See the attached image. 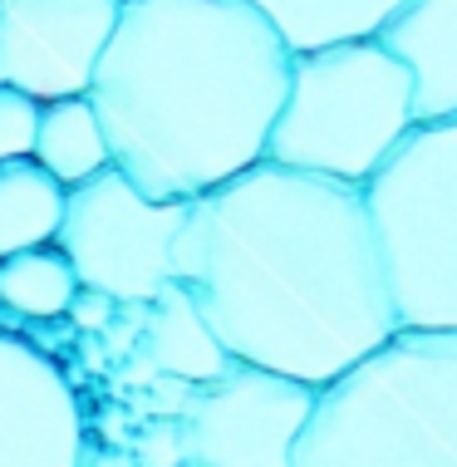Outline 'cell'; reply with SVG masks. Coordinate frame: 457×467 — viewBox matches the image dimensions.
<instances>
[{
	"label": "cell",
	"instance_id": "cell-1",
	"mask_svg": "<svg viewBox=\"0 0 457 467\" xmlns=\"http://www.w3.org/2000/svg\"><path fill=\"white\" fill-rule=\"evenodd\" d=\"M172 281L232 359L310 389L399 330L364 187L271 158L187 202Z\"/></svg>",
	"mask_w": 457,
	"mask_h": 467
},
{
	"label": "cell",
	"instance_id": "cell-2",
	"mask_svg": "<svg viewBox=\"0 0 457 467\" xmlns=\"http://www.w3.org/2000/svg\"><path fill=\"white\" fill-rule=\"evenodd\" d=\"M290 45L246 0H119L88 79L113 168L192 202L265 158Z\"/></svg>",
	"mask_w": 457,
	"mask_h": 467
},
{
	"label": "cell",
	"instance_id": "cell-3",
	"mask_svg": "<svg viewBox=\"0 0 457 467\" xmlns=\"http://www.w3.org/2000/svg\"><path fill=\"white\" fill-rule=\"evenodd\" d=\"M296 467H457V330H393L315 389Z\"/></svg>",
	"mask_w": 457,
	"mask_h": 467
},
{
	"label": "cell",
	"instance_id": "cell-4",
	"mask_svg": "<svg viewBox=\"0 0 457 467\" xmlns=\"http://www.w3.org/2000/svg\"><path fill=\"white\" fill-rule=\"evenodd\" d=\"M413 123V74L379 35L290 49L265 158L364 187Z\"/></svg>",
	"mask_w": 457,
	"mask_h": 467
},
{
	"label": "cell",
	"instance_id": "cell-5",
	"mask_svg": "<svg viewBox=\"0 0 457 467\" xmlns=\"http://www.w3.org/2000/svg\"><path fill=\"white\" fill-rule=\"evenodd\" d=\"M403 330H457V113L418 119L364 182Z\"/></svg>",
	"mask_w": 457,
	"mask_h": 467
},
{
	"label": "cell",
	"instance_id": "cell-6",
	"mask_svg": "<svg viewBox=\"0 0 457 467\" xmlns=\"http://www.w3.org/2000/svg\"><path fill=\"white\" fill-rule=\"evenodd\" d=\"M182 217L187 202H158L119 168H104L65 192L55 246L69 256L79 285L104 290L123 306H148L172 281Z\"/></svg>",
	"mask_w": 457,
	"mask_h": 467
},
{
	"label": "cell",
	"instance_id": "cell-7",
	"mask_svg": "<svg viewBox=\"0 0 457 467\" xmlns=\"http://www.w3.org/2000/svg\"><path fill=\"white\" fill-rule=\"evenodd\" d=\"M310 409V384L246 359H226V369L192 384L182 403V467H296V443Z\"/></svg>",
	"mask_w": 457,
	"mask_h": 467
},
{
	"label": "cell",
	"instance_id": "cell-8",
	"mask_svg": "<svg viewBox=\"0 0 457 467\" xmlns=\"http://www.w3.org/2000/svg\"><path fill=\"white\" fill-rule=\"evenodd\" d=\"M119 0H0V74L45 99L88 94Z\"/></svg>",
	"mask_w": 457,
	"mask_h": 467
},
{
	"label": "cell",
	"instance_id": "cell-9",
	"mask_svg": "<svg viewBox=\"0 0 457 467\" xmlns=\"http://www.w3.org/2000/svg\"><path fill=\"white\" fill-rule=\"evenodd\" d=\"M0 467H79L69 384L16 335H0Z\"/></svg>",
	"mask_w": 457,
	"mask_h": 467
},
{
	"label": "cell",
	"instance_id": "cell-10",
	"mask_svg": "<svg viewBox=\"0 0 457 467\" xmlns=\"http://www.w3.org/2000/svg\"><path fill=\"white\" fill-rule=\"evenodd\" d=\"M413 74L418 119L457 113V0H403L379 30Z\"/></svg>",
	"mask_w": 457,
	"mask_h": 467
},
{
	"label": "cell",
	"instance_id": "cell-11",
	"mask_svg": "<svg viewBox=\"0 0 457 467\" xmlns=\"http://www.w3.org/2000/svg\"><path fill=\"white\" fill-rule=\"evenodd\" d=\"M148 325H143V355L158 364L162 374L182 379V384H202L217 369H226V345L197 310V300L182 290V281H168L148 300Z\"/></svg>",
	"mask_w": 457,
	"mask_h": 467
},
{
	"label": "cell",
	"instance_id": "cell-12",
	"mask_svg": "<svg viewBox=\"0 0 457 467\" xmlns=\"http://www.w3.org/2000/svg\"><path fill=\"white\" fill-rule=\"evenodd\" d=\"M35 162L45 172H55L65 187L88 182L94 172L113 168L104 123L94 113L88 94H65V99H45L40 104V129H35Z\"/></svg>",
	"mask_w": 457,
	"mask_h": 467
},
{
	"label": "cell",
	"instance_id": "cell-13",
	"mask_svg": "<svg viewBox=\"0 0 457 467\" xmlns=\"http://www.w3.org/2000/svg\"><path fill=\"white\" fill-rule=\"evenodd\" d=\"M69 187L35 158H0V256L55 242Z\"/></svg>",
	"mask_w": 457,
	"mask_h": 467
},
{
	"label": "cell",
	"instance_id": "cell-14",
	"mask_svg": "<svg viewBox=\"0 0 457 467\" xmlns=\"http://www.w3.org/2000/svg\"><path fill=\"white\" fill-rule=\"evenodd\" d=\"M246 5H256L290 49H315L329 40L379 35L403 0H246Z\"/></svg>",
	"mask_w": 457,
	"mask_h": 467
},
{
	"label": "cell",
	"instance_id": "cell-15",
	"mask_svg": "<svg viewBox=\"0 0 457 467\" xmlns=\"http://www.w3.org/2000/svg\"><path fill=\"white\" fill-rule=\"evenodd\" d=\"M79 296V275L55 242L0 256V310H16L25 320H59L69 300Z\"/></svg>",
	"mask_w": 457,
	"mask_h": 467
},
{
	"label": "cell",
	"instance_id": "cell-16",
	"mask_svg": "<svg viewBox=\"0 0 457 467\" xmlns=\"http://www.w3.org/2000/svg\"><path fill=\"white\" fill-rule=\"evenodd\" d=\"M40 129V99L0 79V158H30Z\"/></svg>",
	"mask_w": 457,
	"mask_h": 467
},
{
	"label": "cell",
	"instance_id": "cell-17",
	"mask_svg": "<svg viewBox=\"0 0 457 467\" xmlns=\"http://www.w3.org/2000/svg\"><path fill=\"white\" fill-rule=\"evenodd\" d=\"M0 79H5V74H0Z\"/></svg>",
	"mask_w": 457,
	"mask_h": 467
}]
</instances>
